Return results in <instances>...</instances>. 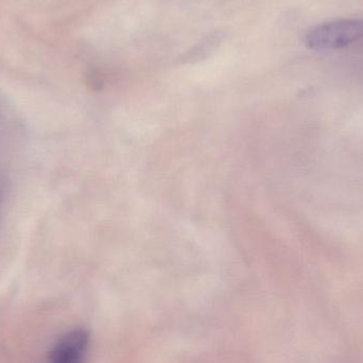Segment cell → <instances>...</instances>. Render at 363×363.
<instances>
[{
	"label": "cell",
	"instance_id": "6da1fadb",
	"mask_svg": "<svg viewBox=\"0 0 363 363\" xmlns=\"http://www.w3.org/2000/svg\"><path fill=\"white\" fill-rule=\"evenodd\" d=\"M362 38L363 19L341 18L311 28L305 36V44L311 50H338Z\"/></svg>",
	"mask_w": 363,
	"mask_h": 363
},
{
	"label": "cell",
	"instance_id": "7a4b0ae2",
	"mask_svg": "<svg viewBox=\"0 0 363 363\" xmlns=\"http://www.w3.org/2000/svg\"><path fill=\"white\" fill-rule=\"evenodd\" d=\"M89 340L85 330H74L67 333L53 347L50 363H84Z\"/></svg>",
	"mask_w": 363,
	"mask_h": 363
}]
</instances>
